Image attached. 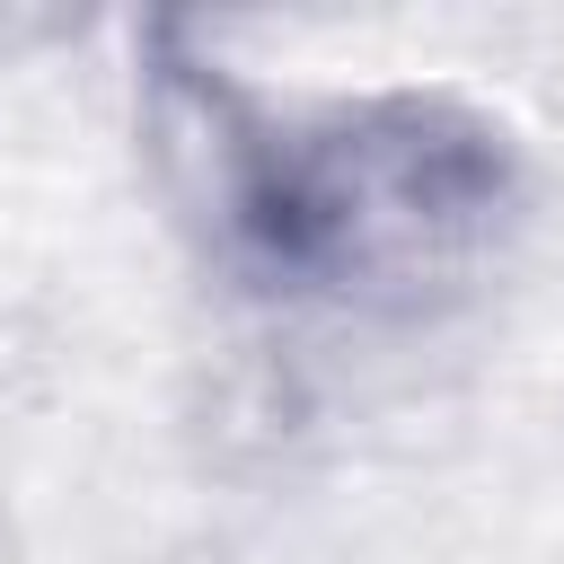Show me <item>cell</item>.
Listing matches in <instances>:
<instances>
[{
	"label": "cell",
	"mask_w": 564,
	"mask_h": 564,
	"mask_svg": "<svg viewBox=\"0 0 564 564\" xmlns=\"http://www.w3.org/2000/svg\"><path fill=\"white\" fill-rule=\"evenodd\" d=\"M141 62L159 159L185 212L212 229V256L256 291L326 308H432L467 291L520 229V141L467 97H264L185 26H150Z\"/></svg>",
	"instance_id": "6da1fadb"
}]
</instances>
